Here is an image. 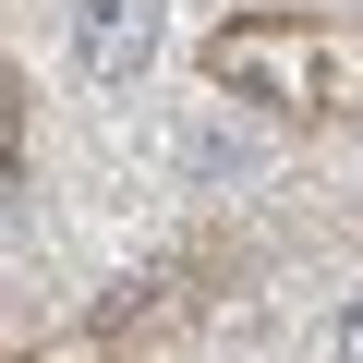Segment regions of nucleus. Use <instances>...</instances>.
Returning <instances> with one entry per match:
<instances>
[{
	"instance_id": "f03ea898",
	"label": "nucleus",
	"mask_w": 363,
	"mask_h": 363,
	"mask_svg": "<svg viewBox=\"0 0 363 363\" xmlns=\"http://www.w3.org/2000/svg\"><path fill=\"white\" fill-rule=\"evenodd\" d=\"M339 363H363V303H351V315H339Z\"/></svg>"
},
{
	"instance_id": "f257e3e1",
	"label": "nucleus",
	"mask_w": 363,
	"mask_h": 363,
	"mask_svg": "<svg viewBox=\"0 0 363 363\" xmlns=\"http://www.w3.org/2000/svg\"><path fill=\"white\" fill-rule=\"evenodd\" d=\"M157 37H169L157 0H73V73L85 85H145Z\"/></svg>"
}]
</instances>
